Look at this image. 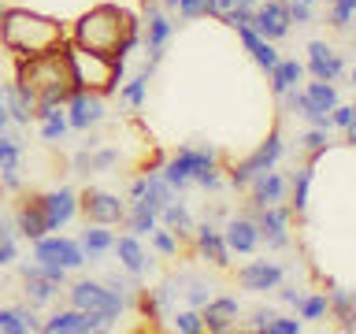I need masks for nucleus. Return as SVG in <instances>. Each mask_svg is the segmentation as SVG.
Here are the masks:
<instances>
[{"mask_svg": "<svg viewBox=\"0 0 356 334\" xmlns=\"http://www.w3.org/2000/svg\"><path fill=\"white\" fill-rule=\"evenodd\" d=\"M15 78L38 93V104H52V108H63L67 97H71V89H74L63 49H56L49 56H38V60H19Z\"/></svg>", "mask_w": 356, "mask_h": 334, "instance_id": "7ed1b4c3", "label": "nucleus"}, {"mask_svg": "<svg viewBox=\"0 0 356 334\" xmlns=\"http://www.w3.org/2000/svg\"><path fill=\"white\" fill-rule=\"evenodd\" d=\"M171 327L178 334H204V323H200V308H175L171 312Z\"/></svg>", "mask_w": 356, "mask_h": 334, "instance_id": "58836bf2", "label": "nucleus"}, {"mask_svg": "<svg viewBox=\"0 0 356 334\" xmlns=\"http://www.w3.org/2000/svg\"><path fill=\"white\" fill-rule=\"evenodd\" d=\"M160 4H163V11H175L178 4H182V0H160Z\"/></svg>", "mask_w": 356, "mask_h": 334, "instance_id": "bf43d9fd", "label": "nucleus"}, {"mask_svg": "<svg viewBox=\"0 0 356 334\" xmlns=\"http://www.w3.org/2000/svg\"><path fill=\"white\" fill-rule=\"evenodd\" d=\"M19 264V275H22V294H26V305H33V308H44V305H52L56 297L63 294V286H56V283H49L44 275H38V267H33V260H15Z\"/></svg>", "mask_w": 356, "mask_h": 334, "instance_id": "b1692460", "label": "nucleus"}, {"mask_svg": "<svg viewBox=\"0 0 356 334\" xmlns=\"http://www.w3.org/2000/svg\"><path fill=\"white\" fill-rule=\"evenodd\" d=\"M0 189H8V193H19V189H22L19 167H0Z\"/></svg>", "mask_w": 356, "mask_h": 334, "instance_id": "603ef678", "label": "nucleus"}, {"mask_svg": "<svg viewBox=\"0 0 356 334\" xmlns=\"http://www.w3.org/2000/svg\"><path fill=\"white\" fill-rule=\"evenodd\" d=\"M19 260V234L11 223L0 219V267H11Z\"/></svg>", "mask_w": 356, "mask_h": 334, "instance_id": "ea45409f", "label": "nucleus"}, {"mask_svg": "<svg viewBox=\"0 0 356 334\" xmlns=\"http://www.w3.org/2000/svg\"><path fill=\"white\" fill-rule=\"evenodd\" d=\"M33 331H41V319L33 305L0 308V334H33Z\"/></svg>", "mask_w": 356, "mask_h": 334, "instance_id": "c85d7f7f", "label": "nucleus"}, {"mask_svg": "<svg viewBox=\"0 0 356 334\" xmlns=\"http://www.w3.org/2000/svg\"><path fill=\"white\" fill-rule=\"evenodd\" d=\"M305 97H308L316 108H323V111H330V108L341 100V97H338V86H334V82H319V78H312V82L305 86Z\"/></svg>", "mask_w": 356, "mask_h": 334, "instance_id": "c9c22d12", "label": "nucleus"}, {"mask_svg": "<svg viewBox=\"0 0 356 334\" xmlns=\"http://www.w3.org/2000/svg\"><path fill=\"white\" fill-rule=\"evenodd\" d=\"M0 19H4V8H0Z\"/></svg>", "mask_w": 356, "mask_h": 334, "instance_id": "680f3d73", "label": "nucleus"}, {"mask_svg": "<svg viewBox=\"0 0 356 334\" xmlns=\"http://www.w3.org/2000/svg\"><path fill=\"white\" fill-rule=\"evenodd\" d=\"M33 245V260H41V264H60L67 267V271H82L86 267V256H82V245H78V238H67V234L60 230H49L44 238L38 241H30Z\"/></svg>", "mask_w": 356, "mask_h": 334, "instance_id": "9d476101", "label": "nucleus"}, {"mask_svg": "<svg viewBox=\"0 0 356 334\" xmlns=\"http://www.w3.org/2000/svg\"><path fill=\"white\" fill-rule=\"evenodd\" d=\"M178 294L186 297V305L189 308H200L204 305V301L216 294V286L211 283H204V278H193V275H182V289H178Z\"/></svg>", "mask_w": 356, "mask_h": 334, "instance_id": "e433bc0d", "label": "nucleus"}, {"mask_svg": "<svg viewBox=\"0 0 356 334\" xmlns=\"http://www.w3.org/2000/svg\"><path fill=\"white\" fill-rule=\"evenodd\" d=\"M63 116H67V127L71 130H97L100 122L108 119L104 111V93H93V89H71V97H67L63 104Z\"/></svg>", "mask_w": 356, "mask_h": 334, "instance_id": "9b49d317", "label": "nucleus"}, {"mask_svg": "<svg viewBox=\"0 0 356 334\" xmlns=\"http://www.w3.org/2000/svg\"><path fill=\"white\" fill-rule=\"evenodd\" d=\"M22 160V141L15 138V134H0V167H19Z\"/></svg>", "mask_w": 356, "mask_h": 334, "instance_id": "c03bdc74", "label": "nucleus"}, {"mask_svg": "<svg viewBox=\"0 0 356 334\" xmlns=\"http://www.w3.org/2000/svg\"><path fill=\"white\" fill-rule=\"evenodd\" d=\"M300 331H305V319H297V316H275L271 323H267L264 334H300Z\"/></svg>", "mask_w": 356, "mask_h": 334, "instance_id": "8fccbe9b", "label": "nucleus"}, {"mask_svg": "<svg viewBox=\"0 0 356 334\" xmlns=\"http://www.w3.org/2000/svg\"><path fill=\"white\" fill-rule=\"evenodd\" d=\"M11 227H15L19 241H38L49 234V223H44V212H41V200L30 197L22 200V205L15 208V219H11Z\"/></svg>", "mask_w": 356, "mask_h": 334, "instance_id": "393cba45", "label": "nucleus"}, {"mask_svg": "<svg viewBox=\"0 0 356 334\" xmlns=\"http://www.w3.org/2000/svg\"><path fill=\"white\" fill-rule=\"evenodd\" d=\"M286 15L293 26H312V22H316V8L300 4V0H286Z\"/></svg>", "mask_w": 356, "mask_h": 334, "instance_id": "49530a36", "label": "nucleus"}, {"mask_svg": "<svg viewBox=\"0 0 356 334\" xmlns=\"http://www.w3.org/2000/svg\"><path fill=\"white\" fill-rule=\"evenodd\" d=\"M141 11H145V22H141V49H145V74H156V67L163 63V52H167V41L175 38V22H171V11H163L160 0H141Z\"/></svg>", "mask_w": 356, "mask_h": 334, "instance_id": "423d86ee", "label": "nucleus"}, {"mask_svg": "<svg viewBox=\"0 0 356 334\" xmlns=\"http://www.w3.org/2000/svg\"><path fill=\"white\" fill-rule=\"evenodd\" d=\"M145 175H149V182H145V193H141V200H145L149 208H156V216H160V208L167 205V200H175V197H178V189L167 186L160 171H145Z\"/></svg>", "mask_w": 356, "mask_h": 334, "instance_id": "f704fd0d", "label": "nucleus"}, {"mask_svg": "<svg viewBox=\"0 0 356 334\" xmlns=\"http://www.w3.org/2000/svg\"><path fill=\"white\" fill-rule=\"evenodd\" d=\"M78 245H82L86 264H100L115 245V234H111V227H100V223H86V230L78 234Z\"/></svg>", "mask_w": 356, "mask_h": 334, "instance_id": "a878e982", "label": "nucleus"}, {"mask_svg": "<svg viewBox=\"0 0 356 334\" xmlns=\"http://www.w3.org/2000/svg\"><path fill=\"white\" fill-rule=\"evenodd\" d=\"M38 200H41L49 230H63L67 223L78 216V193L71 186H56V189H49V193H38Z\"/></svg>", "mask_w": 356, "mask_h": 334, "instance_id": "412c9836", "label": "nucleus"}, {"mask_svg": "<svg viewBox=\"0 0 356 334\" xmlns=\"http://www.w3.org/2000/svg\"><path fill=\"white\" fill-rule=\"evenodd\" d=\"M327 305H330V316L341 319V331H356V297H353V289L330 286L327 289Z\"/></svg>", "mask_w": 356, "mask_h": 334, "instance_id": "473e14b6", "label": "nucleus"}, {"mask_svg": "<svg viewBox=\"0 0 356 334\" xmlns=\"http://www.w3.org/2000/svg\"><path fill=\"white\" fill-rule=\"evenodd\" d=\"M0 193H4V189H0Z\"/></svg>", "mask_w": 356, "mask_h": 334, "instance_id": "e2e57ef3", "label": "nucleus"}, {"mask_svg": "<svg viewBox=\"0 0 356 334\" xmlns=\"http://www.w3.org/2000/svg\"><path fill=\"white\" fill-rule=\"evenodd\" d=\"M249 26L260 33L264 41H286L289 33H293V22H289L286 15V0H260L252 11V19H249Z\"/></svg>", "mask_w": 356, "mask_h": 334, "instance_id": "2eb2a0df", "label": "nucleus"}, {"mask_svg": "<svg viewBox=\"0 0 356 334\" xmlns=\"http://www.w3.org/2000/svg\"><path fill=\"white\" fill-rule=\"evenodd\" d=\"M67 294V305L82 308V312H93L108 323V327H115V319H122V312H127V301H122L115 289H108L100 278H74V283L63 286Z\"/></svg>", "mask_w": 356, "mask_h": 334, "instance_id": "39448f33", "label": "nucleus"}, {"mask_svg": "<svg viewBox=\"0 0 356 334\" xmlns=\"http://www.w3.org/2000/svg\"><path fill=\"white\" fill-rule=\"evenodd\" d=\"M282 283H286V267L278 260H267V256L238 267V286L245 294H275Z\"/></svg>", "mask_w": 356, "mask_h": 334, "instance_id": "4468645a", "label": "nucleus"}, {"mask_svg": "<svg viewBox=\"0 0 356 334\" xmlns=\"http://www.w3.org/2000/svg\"><path fill=\"white\" fill-rule=\"evenodd\" d=\"M11 127V119H8V111H4V86H0V134H4Z\"/></svg>", "mask_w": 356, "mask_h": 334, "instance_id": "4d7b16f0", "label": "nucleus"}, {"mask_svg": "<svg viewBox=\"0 0 356 334\" xmlns=\"http://www.w3.org/2000/svg\"><path fill=\"white\" fill-rule=\"evenodd\" d=\"M312 171H316V164H300L297 171H293V178H289V193H286V205H289V212L293 216H305L308 212V189H312Z\"/></svg>", "mask_w": 356, "mask_h": 334, "instance_id": "c756f323", "label": "nucleus"}, {"mask_svg": "<svg viewBox=\"0 0 356 334\" xmlns=\"http://www.w3.org/2000/svg\"><path fill=\"white\" fill-rule=\"evenodd\" d=\"M330 127H338L341 134H345V130H356V108H353V104H341V100H338V104L330 108Z\"/></svg>", "mask_w": 356, "mask_h": 334, "instance_id": "de8ad7c7", "label": "nucleus"}, {"mask_svg": "<svg viewBox=\"0 0 356 334\" xmlns=\"http://www.w3.org/2000/svg\"><path fill=\"white\" fill-rule=\"evenodd\" d=\"M234 33H238V41L245 45V52L252 56V63L260 67V71H271V67L278 63V49H275V41H264L252 26H238Z\"/></svg>", "mask_w": 356, "mask_h": 334, "instance_id": "cd10ccee", "label": "nucleus"}, {"mask_svg": "<svg viewBox=\"0 0 356 334\" xmlns=\"http://www.w3.org/2000/svg\"><path fill=\"white\" fill-rule=\"evenodd\" d=\"M256 219V230H260V245H267V253H282L293 245V212L289 205H267V208H256L252 212Z\"/></svg>", "mask_w": 356, "mask_h": 334, "instance_id": "1a4fd4ad", "label": "nucleus"}, {"mask_svg": "<svg viewBox=\"0 0 356 334\" xmlns=\"http://www.w3.org/2000/svg\"><path fill=\"white\" fill-rule=\"evenodd\" d=\"M353 15H356V8H345V4H330V15H327V22H330L334 30L349 33V30H353Z\"/></svg>", "mask_w": 356, "mask_h": 334, "instance_id": "09e8293b", "label": "nucleus"}, {"mask_svg": "<svg viewBox=\"0 0 356 334\" xmlns=\"http://www.w3.org/2000/svg\"><path fill=\"white\" fill-rule=\"evenodd\" d=\"M0 45L15 56V60H38L67 45V26L52 15L30 8H4L0 19Z\"/></svg>", "mask_w": 356, "mask_h": 334, "instance_id": "f257e3e1", "label": "nucleus"}, {"mask_svg": "<svg viewBox=\"0 0 356 334\" xmlns=\"http://www.w3.org/2000/svg\"><path fill=\"white\" fill-rule=\"evenodd\" d=\"M193 186L208 189V193H219V189H222V171H219V167H208L204 175H197V178H193Z\"/></svg>", "mask_w": 356, "mask_h": 334, "instance_id": "3c124183", "label": "nucleus"}, {"mask_svg": "<svg viewBox=\"0 0 356 334\" xmlns=\"http://www.w3.org/2000/svg\"><path fill=\"white\" fill-rule=\"evenodd\" d=\"M193 249L204 256V260L211 264V267H219V271H227L230 267V249H227V241H222V230H219V223L216 219H200L197 227H193Z\"/></svg>", "mask_w": 356, "mask_h": 334, "instance_id": "a211bd4d", "label": "nucleus"}, {"mask_svg": "<svg viewBox=\"0 0 356 334\" xmlns=\"http://www.w3.org/2000/svg\"><path fill=\"white\" fill-rule=\"evenodd\" d=\"M267 74H271V93H275V97H282L286 89L300 86V78H305V63H300V60H286V56H278V63H275Z\"/></svg>", "mask_w": 356, "mask_h": 334, "instance_id": "7c9ffc66", "label": "nucleus"}, {"mask_svg": "<svg viewBox=\"0 0 356 334\" xmlns=\"http://www.w3.org/2000/svg\"><path fill=\"white\" fill-rule=\"evenodd\" d=\"M33 108H38V93H33L26 82H19V78L4 82V111L15 127H30Z\"/></svg>", "mask_w": 356, "mask_h": 334, "instance_id": "5701e85b", "label": "nucleus"}, {"mask_svg": "<svg viewBox=\"0 0 356 334\" xmlns=\"http://www.w3.org/2000/svg\"><path fill=\"white\" fill-rule=\"evenodd\" d=\"M230 4H234V0H216V19H219V15H222V11H227V8H230Z\"/></svg>", "mask_w": 356, "mask_h": 334, "instance_id": "13d9d810", "label": "nucleus"}, {"mask_svg": "<svg viewBox=\"0 0 356 334\" xmlns=\"http://www.w3.org/2000/svg\"><path fill=\"white\" fill-rule=\"evenodd\" d=\"M245 193H249V212L267 208V205H282L286 193H289V178L278 171V167H271V171L256 175L252 182L245 186Z\"/></svg>", "mask_w": 356, "mask_h": 334, "instance_id": "6ab92c4d", "label": "nucleus"}, {"mask_svg": "<svg viewBox=\"0 0 356 334\" xmlns=\"http://www.w3.org/2000/svg\"><path fill=\"white\" fill-rule=\"evenodd\" d=\"M305 52H308V60H305V74H308V78L353 86V82H349V60H345L338 49H330L327 41H308Z\"/></svg>", "mask_w": 356, "mask_h": 334, "instance_id": "f8f14e48", "label": "nucleus"}, {"mask_svg": "<svg viewBox=\"0 0 356 334\" xmlns=\"http://www.w3.org/2000/svg\"><path fill=\"white\" fill-rule=\"evenodd\" d=\"M275 294L282 297V305H289V308H297V305H300V297H305V289H300V286H289V283H282V286L275 289Z\"/></svg>", "mask_w": 356, "mask_h": 334, "instance_id": "5fc2aeb1", "label": "nucleus"}, {"mask_svg": "<svg viewBox=\"0 0 356 334\" xmlns=\"http://www.w3.org/2000/svg\"><path fill=\"white\" fill-rule=\"evenodd\" d=\"M238 319H241V301L234 294H211L204 305H200V323H204V331H211V334L234 331Z\"/></svg>", "mask_w": 356, "mask_h": 334, "instance_id": "f3484780", "label": "nucleus"}, {"mask_svg": "<svg viewBox=\"0 0 356 334\" xmlns=\"http://www.w3.org/2000/svg\"><path fill=\"white\" fill-rule=\"evenodd\" d=\"M208 167H219V152L211 149V145H178V152L160 167V175H163L167 186L182 193V189L193 186V178L204 175Z\"/></svg>", "mask_w": 356, "mask_h": 334, "instance_id": "0eeeda50", "label": "nucleus"}, {"mask_svg": "<svg viewBox=\"0 0 356 334\" xmlns=\"http://www.w3.org/2000/svg\"><path fill=\"white\" fill-rule=\"evenodd\" d=\"M41 331L44 334H97V331H111V327L100 316H93V312L67 305L60 312H52L49 319H41Z\"/></svg>", "mask_w": 356, "mask_h": 334, "instance_id": "dca6fc26", "label": "nucleus"}, {"mask_svg": "<svg viewBox=\"0 0 356 334\" xmlns=\"http://www.w3.org/2000/svg\"><path fill=\"white\" fill-rule=\"evenodd\" d=\"M160 223H163V227L175 234L178 241H189V238H193V227H197L193 212L186 208V200H182V197L167 200V205L160 208Z\"/></svg>", "mask_w": 356, "mask_h": 334, "instance_id": "bb28decb", "label": "nucleus"}, {"mask_svg": "<svg viewBox=\"0 0 356 334\" xmlns=\"http://www.w3.org/2000/svg\"><path fill=\"white\" fill-rule=\"evenodd\" d=\"M275 316H278L275 308H252V316H249V331H260V334H264V331H267V323H271Z\"/></svg>", "mask_w": 356, "mask_h": 334, "instance_id": "864d4df0", "label": "nucleus"}, {"mask_svg": "<svg viewBox=\"0 0 356 334\" xmlns=\"http://www.w3.org/2000/svg\"><path fill=\"white\" fill-rule=\"evenodd\" d=\"M111 253L119 256V267L122 271H130V275H138V278H145L152 271V256H149V249L141 245V238L138 234H115V245H111Z\"/></svg>", "mask_w": 356, "mask_h": 334, "instance_id": "4be33fe9", "label": "nucleus"}, {"mask_svg": "<svg viewBox=\"0 0 356 334\" xmlns=\"http://www.w3.org/2000/svg\"><path fill=\"white\" fill-rule=\"evenodd\" d=\"M297 316L300 319H327L330 316V305H327V294H305L297 305Z\"/></svg>", "mask_w": 356, "mask_h": 334, "instance_id": "a19ab883", "label": "nucleus"}, {"mask_svg": "<svg viewBox=\"0 0 356 334\" xmlns=\"http://www.w3.org/2000/svg\"><path fill=\"white\" fill-rule=\"evenodd\" d=\"M138 26H141V19L130 15L127 8H119V4H97V8H89L86 15L74 19V26L67 30V41L78 45V49L104 52V56L115 60L119 45L127 41V33L138 30Z\"/></svg>", "mask_w": 356, "mask_h": 334, "instance_id": "f03ea898", "label": "nucleus"}, {"mask_svg": "<svg viewBox=\"0 0 356 334\" xmlns=\"http://www.w3.org/2000/svg\"><path fill=\"white\" fill-rule=\"evenodd\" d=\"M78 212L86 216V223H100V227H119L122 216H127V200L119 193H108V189H93L78 193Z\"/></svg>", "mask_w": 356, "mask_h": 334, "instance_id": "ddd939ff", "label": "nucleus"}, {"mask_svg": "<svg viewBox=\"0 0 356 334\" xmlns=\"http://www.w3.org/2000/svg\"><path fill=\"white\" fill-rule=\"evenodd\" d=\"M145 182H149V175H138L130 182V189H127V200H141V193H145Z\"/></svg>", "mask_w": 356, "mask_h": 334, "instance_id": "6e6d98bb", "label": "nucleus"}, {"mask_svg": "<svg viewBox=\"0 0 356 334\" xmlns=\"http://www.w3.org/2000/svg\"><path fill=\"white\" fill-rule=\"evenodd\" d=\"M130 234H138V238H149V234L160 227V216H156V208H149L145 200H130L127 205V216H122Z\"/></svg>", "mask_w": 356, "mask_h": 334, "instance_id": "2f4dec72", "label": "nucleus"}, {"mask_svg": "<svg viewBox=\"0 0 356 334\" xmlns=\"http://www.w3.org/2000/svg\"><path fill=\"white\" fill-rule=\"evenodd\" d=\"M282 152H286V141H282V134H278V127H275L271 134H267V141H260V149H256L252 156H245V160H238V164L230 167V178H227V182L238 189V193H245V186H249L260 171H271V167H278Z\"/></svg>", "mask_w": 356, "mask_h": 334, "instance_id": "6e6552de", "label": "nucleus"}, {"mask_svg": "<svg viewBox=\"0 0 356 334\" xmlns=\"http://www.w3.org/2000/svg\"><path fill=\"white\" fill-rule=\"evenodd\" d=\"M115 93H119V100H122V104H127L130 111L145 108V97H149V74H145V71H138L134 78H122Z\"/></svg>", "mask_w": 356, "mask_h": 334, "instance_id": "72a5a7b5", "label": "nucleus"}, {"mask_svg": "<svg viewBox=\"0 0 356 334\" xmlns=\"http://www.w3.org/2000/svg\"><path fill=\"white\" fill-rule=\"evenodd\" d=\"M122 160L119 156V149H104V145H97V149H89V171L93 175H104V171H111Z\"/></svg>", "mask_w": 356, "mask_h": 334, "instance_id": "37998d69", "label": "nucleus"}, {"mask_svg": "<svg viewBox=\"0 0 356 334\" xmlns=\"http://www.w3.org/2000/svg\"><path fill=\"white\" fill-rule=\"evenodd\" d=\"M149 238H152V249L160 253V256H178V245H182V241H178L167 227H156Z\"/></svg>", "mask_w": 356, "mask_h": 334, "instance_id": "a18cd8bd", "label": "nucleus"}, {"mask_svg": "<svg viewBox=\"0 0 356 334\" xmlns=\"http://www.w3.org/2000/svg\"><path fill=\"white\" fill-rule=\"evenodd\" d=\"M300 4H312V8H316V4H319V0H300Z\"/></svg>", "mask_w": 356, "mask_h": 334, "instance_id": "052dcab7", "label": "nucleus"}, {"mask_svg": "<svg viewBox=\"0 0 356 334\" xmlns=\"http://www.w3.org/2000/svg\"><path fill=\"white\" fill-rule=\"evenodd\" d=\"M63 56H67V71H71L74 89H93V93L108 97V93H115L119 82L127 78V63L111 60L104 52H89V49H78V45L67 41Z\"/></svg>", "mask_w": 356, "mask_h": 334, "instance_id": "20e7f679", "label": "nucleus"}, {"mask_svg": "<svg viewBox=\"0 0 356 334\" xmlns=\"http://www.w3.org/2000/svg\"><path fill=\"white\" fill-rule=\"evenodd\" d=\"M297 145L305 149L308 156H312V164L319 160V156H327V149H330V130H319V127H308L305 134L297 138Z\"/></svg>", "mask_w": 356, "mask_h": 334, "instance_id": "4c0bfd02", "label": "nucleus"}, {"mask_svg": "<svg viewBox=\"0 0 356 334\" xmlns=\"http://www.w3.org/2000/svg\"><path fill=\"white\" fill-rule=\"evenodd\" d=\"M219 230L230 256H256V249H260V230H256L252 216H227Z\"/></svg>", "mask_w": 356, "mask_h": 334, "instance_id": "aec40b11", "label": "nucleus"}, {"mask_svg": "<svg viewBox=\"0 0 356 334\" xmlns=\"http://www.w3.org/2000/svg\"><path fill=\"white\" fill-rule=\"evenodd\" d=\"M38 127H41V141H49V145H60L67 134H71V127H67V116H63V111H60V116L41 119Z\"/></svg>", "mask_w": 356, "mask_h": 334, "instance_id": "79ce46f5", "label": "nucleus"}]
</instances>
